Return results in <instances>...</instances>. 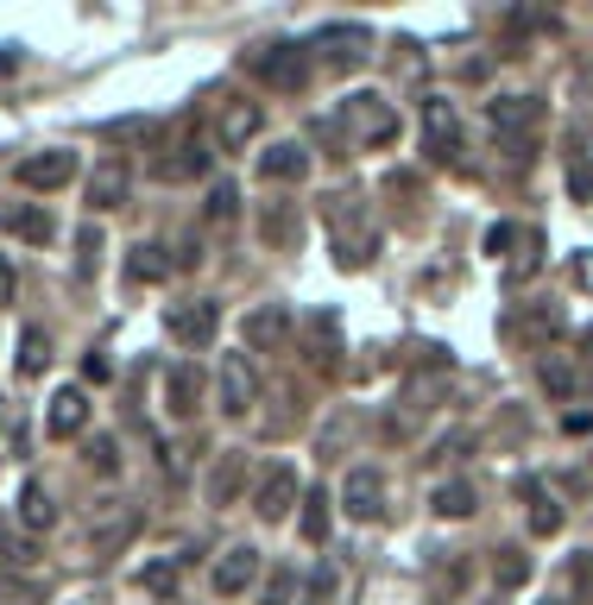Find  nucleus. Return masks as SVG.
<instances>
[{
    "label": "nucleus",
    "mask_w": 593,
    "mask_h": 605,
    "mask_svg": "<svg viewBox=\"0 0 593 605\" xmlns=\"http://www.w3.org/2000/svg\"><path fill=\"white\" fill-rule=\"evenodd\" d=\"M296 498H303V486H296V467H265V480H259V492H253V511L265 517V524H284Z\"/></svg>",
    "instance_id": "nucleus-6"
},
{
    "label": "nucleus",
    "mask_w": 593,
    "mask_h": 605,
    "mask_svg": "<svg viewBox=\"0 0 593 605\" xmlns=\"http://www.w3.org/2000/svg\"><path fill=\"white\" fill-rule=\"evenodd\" d=\"M197 397H202L197 366H171L164 372V404H171V416H197Z\"/></svg>",
    "instance_id": "nucleus-17"
},
{
    "label": "nucleus",
    "mask_w": 593,
    "mask_h": 605,
    "mask_svg": "<svg viewBox=\"0 0 593 605\" xmlns=\"http://www.w3.org/2000/svg\"><path fill=\"white\" fill-rule=\"evenodd\" d=\"M259 171L272 177V183H303V177H310V145H296V139H278V145H265Z\"/></svg>",
    "instance_id": "nucleus-13"
},
{
    "label": "nucleus",
    "mask_w": 593,
    "mask_h": 605,
    "mask_svg": "<svg viewBox=\"0 0 593 605\" xmlns=\"http://www.w3.org/2000/svg\"><path fill=\"white\" fill-rule=\"evenodd\" d=\"M322 58H329V63H335V70H354V63H366V32H360V26H354V32H341V26H335V32H322Z\"/></svg>",
    "instance_id": "nucleus-18"
},
{
    "label": "nucleus",
    "mask_w": 593,
    "mask_h": 605,
    "mask_svg": "<svg viewBox=\"0 0 593 605\" xmlns=\"http://www.w3.org/2000/svg\"><path fill=\"white\" fill-rule=\"evenodd\" d=\"M517 240H524V228L499 221V228H486V253H493V259H505V253H517Z\"/></svg>",
    "instance_id": "nucleus-33"
},
{
    "label": "nucleus",
    "mask_w": 593,
    "mask_h": 605,
    "mask_svg": "<svg viewBox=\"0 0 593 605\" xmlns=\"http://www.w3.org/2000/svg\"><path fill=\"white\" fill-rule=\"evenodd\" d=\"M139 586L159 593V599H171V593H178V562H145L139 567Z\"/></svg>",
    "instance_id": "nucleus-28"
},
{
    "label": "nucleus",
    "mask_w": 593,
    "mask_h": 605,
    "mask_svg": "<svg viewBox=\"0 0 593 605\" xmlns=\"http://www.w3.org/2000/svg\"><path fill=\"white\" fill-rule=\"evenodd\" d=\"M44 366H51V341H44V329H26L20 334V379H39Z\"/></svg>",
    "instance_id": "nucleus-26"
},
{
    "label": "nucleus",
    "mask_w": 593,
    "mask_h": 605,
    "mask_svg": "<svg viewBox=\"0 0 593 605\" xmlns=\"http://www.w3.org/2000/svg\"><path fill=\"white\" fill-rule=\"evenodd\" d=\"M7 296H13V265L0 259V303H7Z\"/></svg>",
    "instance_id": "nucleus-41"
},
{
    "label": "nucleus",
    "mask_w": 593,
    "mask_h": 605,
    "mask_svg": "<svg viewBox=\"0 0 593 605\" xmlns=\"http://www.w3.org/2000/svg\"><path fill=\"white\" fill-rule=\"evenodd\" d=\"M247 70L272 77L278 89H303V77H310V63H303L296 44H259V51H247Z\"/></svg>",
    "instance_id": "nucleus-4"
},
{
    "label": "nucleus",
    "mask_w": 593,
    "mask_h": 605,
    "mask_svg": "<svg viewBox=\"0 0 593 605\" xmlns=\"http://www.w3.org/2000/svg\"><path fill=\"white\" fill-rule=\"evenodd\" d=\"M77 272L82 278H89V272H96V265H101V228H96V221H82V234H77Z\"/></svg>",
    "instance_id": "nucleus-30"
},
{
    "label": "nucleus",
    "mask_w": 593,
    "mask_h": 605,
    "mask_svg": "<svg viewBox=\"0 0 593 605\" xmlns=\"http://www.w3.org/2000/svg\"><path fill=\"white\" fill-rule=\"evenodd\" d=\"M543 265V234L536 228H524V240H517V253H512V265H505V284H524V278Z\"/></svg>",
    "instance_id": "nucleus-24"
},
{
    "label": "nucleus",
    "mask_w": 593,
    "mask_h": 605,
    "mask_svg": "<svg viewBox=\"0 0 593 605\" xmlns=\"http://www.w3.org/2000/svg\"><path fill=\"white\" fill-rule=\"evenodd\" d=\"M259 397V379L253 366H247V353H228L221 360V416H247Z\"/></svg>",
    "instance_id": "nucleus-9"
},
{
    "label": "nucleus",
    "mask_w": 593,
    "mask_h": 605,
    "mask_svg": "<svg viewBox=\"0 0 593 605\" xmlns=\"http://www.w3.org/2000/svg\"><path fill=\"white\" fill-rule=\"evenodd\" d=\"M44 430L58 435V442H70V435L89 430V397H82V385H63L58 397H51V416H44Z\"/></svg>",
    "instance_id": "nucleus-12"
},
{
    "label": "nucleus",
    "mask_w": 593,
    "mask_h": 605,
    "mask_svg": "<svg viewBox=\"0 0 593 605\" xmlns=\"http://www.w3.org/2000/svg\"><path fill=\"white\" fill-rule=\"evenodd\" d=\"M341 511L360 517V524H379V517H385V480H379L373 467L348 473V486H341Z\"/></svg>",
    "instance_id": "nucleus-8"
},
{
    "label": "nucleus",
    "mask_w": 593,
    "mask_h": 605,
    "mask_svg": "<svg viewBox=\"0 0 593 605\" xmlns=\"http://www.w3.org/2000/svg\"><path fill=\"white\" fill-rule=\"evenodd\" d=\"M234 492H240V454H228L221 473H215V486H209V498H215V505H234Z\"/></svg>",
    "instance_id": "nucleus-31"
},
{
    "label": "nucleus",
    "mask_w": 593,
    "mask_h": 605,
    "mask_svg": "<svg viewBox=\"0 0 593 605\" xmlns=\"http://www.w3.org/2000/svg\"><path fill=\"white\" fill-rule=\"evenodd\" d=\"M234 209H240V195L228 190V183H215V190H209V221H234Z\"/></svg>",
    "instance_id": "nucleus-35"
},
{
    "label": "nucleus",
    "mask_w": 593,
    "mask_h": 605,
    "mask_svg": "<svg viewBox=\"0 0 593 605\" xmlns=\"http://www.w3.org/2000/svg\"><path fill=\"white\" fill-rule=\"evenodd\" d=\"M89 467L120 473V448H114V435H96V442H89Z\"/></svg>",
    "instance_id": "nucleus-34"
},
{
    "label": "nucleus",
    "mask_w": 593,
    "mask_h": 605,
    "mask_svg": "<svg viewBox=\"0 0 593 605\" xmlns=\"http://www.w3.org/2000/svg\"><path fill=\"white\" fill-rule=\"evenodd\" d=\"M543 391H550L555 404H569L574 391H581V372L569 366V353H550V360H543Z\"/></svg>",
    "instance_id": "nucleus-23"
},
{
    "label": "nucleus",
    "mask_w": 593,
    "mask_h": 605,
    "mask_svg": "<svg viewBox=\"0 0 593 605\" xmlns=\"http://www.w3.org/2000/svg\"><path fill=\"white\" fill-rule=\"evenodd\" d=\"M202 171H209L202 139L190 133V120H171V127H164V152L152 158V177H164V183H183V177H202Z\"/></svg>",
    "instance_id": "nucleus-1"
},
{
    "label": "nucleus",
    "mask_w": 593,
    "mask_h": 605,
    "mask_svg": "<svg viewBox=\"0 0 593 605\" xmlns=\"http://www.w3.org/2000/svg\"><path fill=\"white\" fill-rule=\"evenodd\" d=\"M0 221H7V228H13L20 240H32V246H44V240L58 234L51 209H0Z\"/></svg>",
    "instance_id": "nucleus-20"
},
{
    "label": "nucleus",
    "mask_w": 593,
    "mask_h": 605,
    "mask_svg": "<svg viewBox=\"0 0 593 605\" xmlns=\"http://www.w3.org/2000/svg\"><path fill=\"white\" fill-rule=\"evenodd\" d=\"M291 586H296V574H272V586H265V605H284V599H291Z\"/></svg>",
    "instance_id": "nucleus-38"
},
{
    "label": "nucleus",
    "mask_w": 593,
    "mask_h": 605,
    "mask_svg": "<svg viewBox=\"0 0 593 605\" xmlns=\"http://www.w3.org/2000/svg\"><path fill=\"white\" fill-rule=\"evenodd\" d=\"M569 195H574V202H593V164H587V145H569Z\"/></svg>",
    "instance_id": "nucleus-27"
},
{
    "label": "nucleus",
    "mask_w": 593,
    "mask_h": 605,
    "mask_svg": "<svg viewBox=\"0 0 593 605\" xmlns=\"http://www.w3.org/2000/svg\"><path fill=\"white\" fill-rule=\"evenodd\" d=\"M127 190H133V171H127L120 158H101L96 177H89V221H96V215H114V209H127Z\"/></svg>",
    "instance_id": "nucleus-5"
},
{
    "label": "nucleus",
    "mask_w": 593,
    "mask_h": 605,
    "mask_svg": "<svg viewBox=\"0 0 593 605\" xmlns=\"http://www.w3.org/2000/svg\"><path fill=\"white\" fill-rule=\"evenodd\" d=\"M259 581V548H247V543H234V548H221V562H215V593H247V586Z\"/></svg>",
    "instance_id": "nucleus-11"
},
{
    "label": "nucleus",
    "mask_w": 593,
    "mask_h": 605,
    "mask_svg": "<svg viewBox=\"0 0 593 605\" xmlns=\"http://www.w3.org/2000/svg\"><path fill=\"white\" fill-rule=\"evenodd\" d=\"M291 334H296L291 303H259V310L240 322V353H278Z\"/></svg>",
    "instance_id": "nucleus-2"
},
{
    "label": "nucleus",
    "mask_w": 593,
    "mask_h": 605,
    "mask_svg": "<svg viewBox=\"0 0 593 605\" xmlns=\"http://www.w3.org/2000/svg\"><path fill=\"white\" fill-rule=\"evenodd\" d=\"M423 133H430V152L435 158H449L455 152V101H423Z\"/></svg>",
    "instance_id": "nucleus-16"
},
{
    "label": "nucleus",
    "mask_w": 593,
    "mask_h": 605,
    "mask_svg": "<svg viewBox=\"0 0 593 605\" xmlns=\"http://www.w3.org/2000/svg\"><path fill=\"white\" fill-rule=\"evenodd\" d=\"M265 240H278V246H284V240H296V228H291V215H284V209H265Z\"/></svg>",
    "instance_id": "nucleus-37"
},
{
    "label": "nucleus",
    "mask_w": 593,
    "mask_h": 605,
    "mask_svg": "<svg viewBox=\"0 0 593 605\" xmlns=\"http://www.w3.org/2000/svg\"><path fill=\"white\" fill-rule=\"evenodd\" d=\"M430 505H435V517H474L480 498H474V486H468V480H442Z\"/></svg>",
    "instance_id": "nucleus-21"
},
{
    "label": "nucleus",
    "mask_w": 593,
    "mask_h": 605,
    "mask_svg": "<svg viewBox=\"0 0 593 605\" xmlns=\"http://www.w3.org/2000/svg\"><path fill=\"white\" fill-rule=\"evenodd\" d=\"M493 574H499V586H524V581H531V562H524L517 548H505V555H499V567H493Z\"/></svg>",
    "instance_id": "nucleus-32"
},
{
    "label": "nucleus",
    "mask_w": 593,
    "mask_h": 605,
    "mask_svg": "<svg viewBox=\"0 0 593 605\" xmlns=\"http://www.w3.org/2000/svg\"><path fill=\"white\" fill-rule=\"evenodd\" d=\"M581 353H587V360H593V329H587V334H581Z\"/></svg>",
    "instance_id": "nucleus-42"
},
{
    "label": "nucleus",
    "mask_w": 593,
    "mask_h": 605,
    "mask_svg": "<svg viewBox=\"0 0 593 605\" xmlns=\"http://www.w3.org/2000/svg\"><path fill=\"white\" fill-rule=\"evenodd\" d=\"M574 284H581V291H593V253H574Z\"/></svg>",
    "instance_id": "nucleus-40"
},
{
    "label": "nucleus",
    "mask_w": 593,
    "mask_h": 605,
    "mask_svg": "<svg viewBox=\"0 0 593 605\" xmlns=\"http://www.w3.org/2000/svg\"><path fill=\"white\" fill-rule=\"evenodd\" d=\"M164 329H171V341H178V347H209V341H215V329H221V310L215 303H171V310H164Z\"/></svg>",
    "instance_id": "nucleus-3"
},
{
    "label": "nucleus",
    "mask_w": 593,
    "mask_h": 605,
    "mask_svg": "<svg viewBox=\"0 0 593 605\" xmlns=\"http://www.w3.org/2000/svg\"><path fill=\"white\" fill-rule=\"evenodd\" d=\"M171 265H178V259H164V246H145V240L127 253V278H133V284H159V278H171Z\"/></svg>",
    "instance_id": "nucleus-19"
},
{
    "label": "nucleus",
    "mask_w": 593,
    "mask_h": 605,
    "mask_svg": "<svg viewBox=\"0 0 593 605\" xmlns=\"http://www.w3.org/2000/svg\"><path fill=\"white\" fill-rule=\"evenodd\" d=\"M77 177V152H63V145H51V152H32V158H20V183L26 190H63Z\"/></svg>",
    "instance_id": "nucleus-7"
},
{
    "label": "nucleus",
    "mask_w": 593,
    "mask_h": 605,
    "mask_svg": "<svg viewBox=\"0 0 593 605\" xmlns=\"http://www.w3.org/2000/svg\"><path fill=\"white\" fill-rule=\"evenodd\" d=\"M259 127H265L259 101H228V108H221V145H228V152H247V139H259Z\"/></svg>",
    "instance_id": "nucleus-15"
},
{
    "label": "nucleus",
    "mask_w": 593,
    "mask_h": 605,
    "mask_svg": "<svg viewBox=\"0 0 593 605\" xmlns=\"http://www.w3.org/2000/svg\"><path fill=\"white\" fill-rule=\"evenodd\" d=\"M303 543H329V492H303Z\"/></svg>",
    "instance_id": "nucleus-25"
},
{
    "label": "nucleus",
    "mask_w": 593,
    "mask_h": 605,
    "mask_svg": "<svg viewBox=\"0 0 593 605\" xmlns=\"http://www.w3.org/2000/svg\"><path fill=\"white\" fill-rule=\"evenodd\" d=\"M310 360H316V366H329V360H335V315H310Z\"/></svg>",
    "instance_id": "nucleus-29"
},
{
    "label": "nucleus",
    "mask_w": 593,
    "mask_h": 605,
    "mask_svg": "<svg viewBox=\"0 0 593 605\" xmlns=\"http://www.w3.org/2000/svg\"><path fill=\"white\" fill-rule=\"evenodd\" d=\"M531 530H536V536H555V530H562V505H550V498H536V511H531Z\"/></svg>",
    "instance_id": "nucleus-36"
},
{
    "label": "nucleus",
    "mask_w": 593,
    "mask_h": 605,
    "mask_svg": "<svg viewBox=\"0 0 593 605\" xmlns=\"http://www.w3.org/2000/svg\"><path fill=\"white\" fill-rule=\"evenodd\" d=\"M348 120H354L360 145H385V139L398 133V114L385 108V95H354L348 101Z\"/></svg>",
    "instance_id": "nucleus-10"
},
{
    "label": "nucleus",
    "mask_w": 593,
    "mask_h": 605,
    "mask_svg": "<svg viewBox=\"0 0 593 605\" xmlns=\"http://www.w3.org/2000/svg\"><path fill=\"white\" fill-rule=\"evenodd\" d=\"M20 524L26 530H51L58 524V505H51V492H44L39 480H26V492H20Z\"/></svg>",
    "instance_id": "nucleus-22"
},
{
    "label": "nucleus",
    "mask_w": 593,
    "mask_h": 605,
    "mask_svg": "<svg viewBox=\"0 0 593 605\" xmlns=\"http://www.w3.org/2000/svg\"><path fill=\"white\" fill-rule=\"evenodd\" d=\"M82 379H96V385H101V379H114V366H108V353H89V360H82Z\"/></svg>",
    "instance_id": "nucleus-39"
},
{
    "label": "nucleus",
    "mask_w": 593,
    "mask_h": 605,
    "mask_svg": "<svg viewBox=\"0 0 593 605\" xmlns=\"http://www.w3.org/2000/svg\"><path fill=\"white\" fill-rule=\"evenodd\" d=\"M536 114H543V101H536V95H499V101H486L493 133H531Z\"/></svg>",
    "instance_id": "nucleus-14"
}]
</instances>
